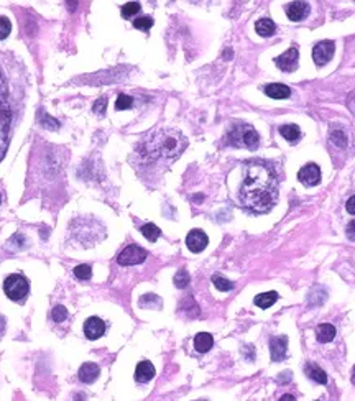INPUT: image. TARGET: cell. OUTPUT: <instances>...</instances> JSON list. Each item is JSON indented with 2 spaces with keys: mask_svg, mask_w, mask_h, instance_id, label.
I'll list each match as a JSON object with an SVG mask.
<instances>
[{
  "mask_svg": "<svg viewBox=\"0 0 355 401\" xmlns=\"http://www.w3.org/2000/svg\"><path fill=\"white\" fill-rule=\"evenodd\" d=\"M92 109H94L95 114L104 115V112H106V109H107V97H106V95H102V97H99L97 101H95Z\"/></svg>",
  "mask_w": 355,
  "mask_h": 401,
  "instance_id": "cell-35",
  "label": "cell"
},
{
  "mask_svg": "<svg viewBox=\"0 0 355 401\" xmlns=\"http://www.w3.org/2000/svg\"><path fill=\"white\" fill-rule=\"evenodd\" d=\"M298 58H299L298 49L291 46V48H288L283 55H280L276 58V64L283 72H293L298 69Z\"/></svg>",
  "mask_w": 355,
  "mask_h": 401,
  "instance_id": "cell-8",
  "label": "cell"
},
{
  "mask_svg": "<svg viewBox=\"0 0 355 401\" xmlns=\"http://www.w3.org/2000/svg\"><path fill=\"white\" fill-rule=\"evenodd\" d=\"M188 140L180 130L171 127H160L151 130L138 145L140 155L151 161H173L186 150Z\"/></svg>",
  "mask_w": 355,
  "mask_h": 401,
  "instance_id": "cell-2",
  "label": "cell"
},
{
  "mask_svg": "<svg viewBox=\"0 0 355 401\" xmlns=\"http://www.w3.org/2000/svg\"><path fill=\"white\" fill-rule=\"evenodd\" d=\"M331 142L337 145L339 148H344L347 145V135L344 133V130L340 129H334L331 132Z\"/></svg>",
  "mask_w": 355,
  "mask_h": 401,
  "instance_id": "cell-26",
  "label": "cell"
},
{
  "mask_svg": "<svg viewBox=\"0 0 355 401\" xmlns=\"http://www.w3.org/2000/svg\"><path fill=\"white\" fill-rule=\"evenodd\" d=\"M225 140L229 145L239 148H248V150H257L258 143H260V137H258L257 130L250 123H243V122L232 123L225 135Z\"/></svg>",
  "mask_w": 355,
  "mask_h": 401,
  "instance_id": "cell-3",
  "label": "cell"
},
{
  "mask_svg": "<svg viewBox=\"0 0 355 401\" xmlns=\"http://www.w3.org/2000/svg\"><path fill=\"white\" fill-rule=\"evenodd\" d=\"M212 344H214V339L211 334H207V332H199L194 337V348L199 354H206L207 350H211Z\"/></svg>",
  "mask_w": 355,
  "mask_h": 401,
  "instance_id": "cell-18",
  "label": "cell"
},
{
  "mask_svg": "<svg viewBox=\"0 0 355 401\" xmlns=\"http://www.w3.org/2000/svg\"><path fill=\"white\" fill-rule=\"evenodd\" d=\"M309 13V4L306 2H299V0H296V2H291L286 5V15L288 18L291 21H301L308 17Z\"/></svg>",
  "mask_w": 355,
  "mask_h": 401,
  "instance_id": "cell-12",
  "label": "cell"
},
{
  "mask_svg": "<svg viewBox=\"0 0 355 401\" xmlns=\"http://www.w3.org/2000/svg\"><path fill=\"white\" fill-rule=\"evenodd\" d=\"M347 237H349V240H355V220H350L347 225Z\"/></svg>",
  "mask_w": 355,
  "mask_h": 401,
  "instance_id": "cell-37",
  "label": "cell"
},
{
  "mask_svg": "<svg viewBox=\"0 0 355 401\" xmlns=\"http://www.w3.org/2000/svg\"><path fill=\"white\" fill-rule=\"evenodd\" d=\"M352 382L355 383V367H353V377H352Z\"/></svg>",
  "mask_w": 355,
  "mask_h": 401,
  "instance_id": "cell-40",
  "label": "cell"
},
{
  "mask_svg": "<svg viewBox=\"0 0 355 401\" xmlns=\"http://www.w3.org/2000/svg\"><path fill=\"white\" fill-rule=\"evenodd\" d=\"M140 12V4L138 2H129L122 7V17L123 18H132L133 15Z\"/></svg>",
  "mask_w": 355,
  "mask_h": 401,
  "instance_id": "cell-28",
  "label": "cell"
},
{
  "mask_svg": "<svg viewBox=\"0 0 355 401\" xmlns=\"http://www.w3.org/2000/svg\"><path fill=\"white\" fill-rule=\"evenodd\" d=\"M133 104V99L127 94H120L115 101V109L117 110H125V109H130Z\"/></svg>",
  "mask_w": 355,
  "mask_h": 401,
  "instance_id": "cell-29",
  "label": "cell"
},
{
  "mask_svg": "<svg viewBox=\"0 0 355 401\" xmlns=\"http://www.w3.org/2000/svg\"><path fill=\"white\" fill-rule=\"evenodd\" d=\"M305 372H306V375L311 378V380L316 382V383H321V385L327 383V375H325V372H324L321 367H317L316 363H313V362H308V363H306V365H305Z\"/></svg>",
  "mask_w": 355,
  "mask_h": 401,
  "instance_id": "cell-17",
  "label": "cell"
},
{
  "mask_svg": "<svg viewBox=\"0 0 355 401\" xmlns=\"http://www.w3.org/2000/svg\"><path fill=\"white\" fill-rule=\"evenodd\" d=\"M280 401H294V398L291 395H283L280 398Z\"/></svg>",
  "mask_w": 355,
  "mask_h": 401,
  "instance_id": "cell-39",
  "label": "cell"
},
{
  "mask_svg": "<svg viewBox=\"0 0 355 401\" xmlns=\"http://www.w3.org/2000/svg\"><path fill=\"white\" fill-rule=\"evenodd\" d=\"M133 27L138 28V30H150L153 27V18L145 15V17H138L133 20Z\"/></svg>",
  "mask_w": 355,
  "mask_h": 401,
  "instance_id": "cell-31",
  "label": "cell"
},
{
  "mask_svg": "<svg viewBox=\"0 0 355 401\" xmlns=\"http://www.w3.org/2000/svg\"><path fill=\"white\" fill-rule=\"evenodd\" d=\"M104 332H106V324L100 317H89L87 321L84 322V334L89 340H95L104 336Z\"/></svg>",
  "mask_w": 355,
  "mask_h": 401,
  "instance_id": "cell-11",
  "label": "cell"
},
{
  "mask_svg": "<svg viewBox=\"0 0 355 401\" xmlns=\"http://www.w3.org/2000/svg\"><path fill=\"white\" fill-rule=\"evenodd\" d=\"M189 283V273L186 270H180L176 274H174V285L178 288H186Z\"/></svg>",
  "mask_w": 355,
  "mask_h": 401,
  "instance_id": "cell-32",
  "label": "cell"
},
{
  "mask_svg": "<svg viewBox=\"0 0 355 401\" xmlns=\"http://www.w3.org/2000/svg\"><path fill=\"white\" fill-rule=\"evenodd\" d=\"M99 373H100V368L95 365V363L87 362L79 368L78 377L83 383H92V382H95V378L99 377Z\"/></svg>",
  "mask_w": 355,
  "mask_h": 401,
  "instance_id": "cell-14",
  "label": "cell"
},
{
  "mask_svg": "<svg viewBox=\"0 0 355 401\" xmlns=\"http://www.w3.org/2000/svg\"><path fill=\"white\" fill-rule=\"evenodd\" d=\"M255 30L260 36H271L273 33H275L276 25L273 23L270 18H262L255 23Z\"/></svg>",
  "mask_w": 355,
  "mask_h": 401,
  "instance_id": "cell-22",
  "label": "cell"
},
{
  "mask_svg": "<svg viewBox=\"0 0 355 401\" xmlns=\"http://www.w3.org/2000/svg\"><path fill=\"white\" fill-rule=\"evenodd\" d=\"M263 91L271 99H286V97H290V95H291V89L290 87L285 86V84H276V83L265 86Z\"/></svg>",
  "mask_w": 355,
  "mask_h": 401,
  "instance_id": "cell-16",
  "label": "cell"
},
{
  "mask_svg": "<svg viewBox=\"0 0 355 401\" xmlns=\"http://www.w3.org/2000/svg\"><path fill=\"white\" fill-rule=\"evenodd\" d=\"M280 133L283 135V138H286L290 143H296L301 138V130L298 125L294 123H286L283 127L280 129Z\"/></svg>",
  "mask_w": 355,
  "mask_h": 401,
  "instance_id": "cell-20",
  "label": "cell"
},
{
  "mask_svg": "<svg viewBox=\"0 0 355 401\" xmlns=\"http://www.w3.org/2000/svg\"><path fill=\"white\" fill-rule=\"evenodd\" d=\"M334 51H336V44L334 41L331 40H324V41H319L313 48V59L317 66H324L327 64L332 56H334Z\"/></svg>",
  "mask_w": 355,
  "mask_h": 401,
  "instance_id": "cell-6",
  "label": "cell"
},
{
  "mask_svg": "<svg viewBox=\"0 0 355 401\" xmlns=\"http://www.w3.org/2000/svg\"><path fill=\"white\" fill-rule=\"evenodd\" d=\"M153 377H155V367H153V363L148 362V360L140 362L138 365H137V370H135V380H137L138 383H146V382H150Z\"/></svg>",
  "mask_w": 355,
  "mask_h": 401,
  "instance_id": "cell-15",
  "label": "cell"
},
{
  "mask_svg": "<svg viewBox=\"0 0 355 401\" xmlns=\"http://www.w3.org/2000/svg\"><path fill=\"white\" fill-rule=\"evenodd\" d=\"M212 283H214V286L219 289V291H231V289L234 288L232 281H229L227 278L220 277V274H214V277H212Z\"/></svg>",
  "mask_w": 355,
  "mask_h": 401,
  "instance_id": "cell-25",
  "label": "cell"
},
{
  "mask_svg": "<svg viewBox=\"0 0 355 401\" xmlns=\"http://www.w3.org/2000/svg\"><path fill=\"white\" fill-rule=\"evenodd\" d=\"M142 234H143V237L146 240H150V242H155L158 239V237L161 235V230L155 225V224H145L143 227H142Z\"/></svg>",
  "mask_w": 355,
  "mask_h": 401,
  "instance_id": "cell-24",
  "label": "cell"
},
{
  "mask_svg": "<svg viewBox=\"0 0 355 401\" xmlns=\"http://www.w3.org/2000/svg\"><path fill=\"white\" fill-rule=\"evenodd\" d=\"M40 123L43 125V127L51 129V130H56L58 125H59L58 120H55V118H51L49 115H46L44 110H40Z\"/></svg>",
  "mask_w": 355,
  "mask_h": 401,
  "instance_id": "cell-30",
  "label": "cell"
},
{
  "mask_svg": "<svg viewBox=\"0 0 355 401\" xmlns=\"http://www.w3.org/2000/svg\"><path fill=\"white\" fill-rule=\"evenodd\" d=\"M276 299H278V293L276 291H268V293H262V294L255 296V304L258 308L266 309V308H271L273 304L276 303Z\"/></svg>",
  "mask_w": 355,
  "mask_h": 401,
  "instance_id": "cell-21",
  "label": "cell"
},
{
  "mask_svg": "<svg viewBox=\"0 0 355 401\" xmlns=\"http://www.w3.org/2000/svg\"><path fill=\"white\" fill-rule=\"evenodd\" d=\"M140 306L146 308V309H155V308H161V299L157 294H145L140 298Z\"/></svg>",
  "mask_w": 355,
  "mask_h": 401,
  "instance_id": "cell-23",
  "label": "cell"
},
{
  "mask_svg": "<svg viewBox=\"0 0 355 401\" xmlns=\"http://www.w3.org/2000/svg\"><path fill=\"white\" fill-rule=\"evenodd\" d=\"M280 178L273 163L248 160L243 163V180L239 188V203L253 214L271 211L278 203Z\"/></svg>",
  "mask_w": 355,
  "mask_h": 401,
  "instance_id": "cell-1",
  "label": "cell"
},
{
  "mask_svg": "<svg viewBox=\"0 0 355 401\" xmlns=\"http://www.w3.org/2000/svg\"><path fill=\"white\" fill-rule=\"evenodd\" d=\"M146 250H143L142 247H138V245H129L127 248H123L120 252V255L117 257V262L118 265H123V266H129V265H138L145 262L146 258Z\"/></svg>",
  "mask_w": 355,
  "mask_h": 401,
  "instance_id": "cell-5",
  "label": "cell"
},
{
  "mask_svg": "<svg viewBox=\"0 0 355 401\" xmlns=\"http://www.w3.org/2000/svg\"><path fill=\"white\" fill-rule=\"evenodd\" d=\"M207 243H209V239H207V235L202 232V230H199V229L191 230V232L188 234V237H186L188 248L191 252H194V254L202 252L207 247Z\"/></svg>",
  "mask_w": 355,
  "mask_h": 401,
  "instance_id": "cell-9",
  "label": "cell"
},
{
  "mask_svg": "<svg viewBox=\"0 0 355 401\" xmlns=\"http://www.w3.org/2000/svg\"><path fill=\"white\" fill-rule=\"evenodd\" d=\"M298 180L306 186H316L321 183V168L316 163H308L299 169Z\"/></svg>",
  "mask_w": 355,
  "mask_h": 401,
  "instance_id": "cell-7",
  "label": "cell"
},
{
  "mask_svg": "<svg viewBox=\"0 0 355 401\" xmlns=\"http://www.w3.org/2000/svg\"><path fill=\"white\" fill-rule=\"evenodd\" d=\"M10 30H12L10 20L5 17H0V40H5L7 36L10 35Z\"/></svg>",
  "mask_w": 355,
  "mask_h": 401,
  "instance_id": "cell-33",
  "label": "cell"
},
{
  "mask_svg": "<svg viewBox=\"0 0 355 401\" xmlns=\"http://www.w3.org/2000/svg\"><path fill=\"white\" fill-rule=\"evenodd\" d=\"M345 209L349 214L355 215V196H352L349 200H347V204H345Z\"/></svg>",
  "mask_w": 355,
  "mask_h": 401,
  "instance_id": "cell-38",
  "label": "cell"
},
{
  "mask_svg": "<svg viewBox=\"0 0 355 401\" xmlns=\"http://www.w3.org/2000/svg\"><path fill=\"white\" fill-rule=\"evenodd\" d=\"M9 130H10V114L7 110L0 109V160L9 146Z\"/></svg>",
  "mask_w": 355,
  "mask_h": 401,
  "instance_id": "cell-10",
  "label": "cell"
},
{
  "mask_svg": "<svg viewBox=\"0 0 355 401\" xmlns=\"http://www.w3.org/2000/svg\"><path fill=\"white\" fill-rule=\"evenodd\" d=\"M5 97H7V83L2 74V69H0V104L5 101Z\"/></svg>",
  "mask_w": 355,
  "mask_h": 401,
  "instance_id": "cell-36",
  "label": "cell"
},
{
  "mask_svg": "<svg viewBox=\"0 0 355 401\" xmlns=\"http://www.w3.org/2000/svg\"><path fill=\"white\" fill-rule=\"evenodd\" d=\"M4 291L12 301H18V303L25 301L27 294L30 291L28 280L23 277V274H18V273L10 274L4 283Z\"/></svg>",
  "mask_w": 355,
  "mask_h": 401,
  "instance_id": "cell-4",
  "label": "cell"
},
{
  "mask_svg": "<svg viewBox=\"0 0 355 401\" xmlns=\"http://www.w3.org/2000/svg\"><path fill=\"white\" fill-rule=\"evenodd\" d=\"M51 317H53L55 322H63L66 317H68V311L63 306H56L53 311H51Z\"/></svg>",
  "mask_w": 355,
  "mask_h": 401,
  "instance_id": "cell-34",
  "label": "cell"
},
{
  "mask_svg": "<svg viewBox=\"0 0 355 401\" xmlns=\"http://www.w3.org/2000/svg\"><path fill=\"white\" fill-rule=\"evenodd\" d=\"M197 401H206V399H197Z\"/></svg>",
  "mask_w": 355,
  "mask_h": 401,
  "instance_id": "cell-41",
  "label": "cell"
},
{
  "mask_svg": "<svg viewBox=\"0 0 355 401\" xmlns=\"http://www.w3.org/2000/svg\"><path fill=\"white\" fill-rule=\"evenodd\" d=\"M286 347H288V337L286 336H278L270 340V352H271V360L280 362L286 357Z\"/></svg>",
  "mask_w": 355,
  "mask_h": 401,
  "instance_id": "cell-13",
  "label": "cell"
},
{
  "mask_svg": "<svg viewBox=\"0 0 355 401\" xmlns=\"http://www.w3.org/2000/svg\"><path fill=\"white\" fill-rule=\"evenodd\" d=\"M316 337L321 344H327L336 337V328L332 324H321L316 329Z\"/></svg>",
  "mask_w": 355,
  "mask_h": 401,
  "instance_id": "cell-19",
  "label": "cell"
},
{
  "mask_svg": "<svg viewBox=\"0 0 355 401\" xmlns=\"http://www.w3.org/2000/svg\"><path fill=\"white\" fill-rule=\"evenodd\" d=\"M74 277L79 278V280H89L92 277V268H91V265H78L76 268H74Z\"/></svg>",
  "mask_w": 355,
  "mask_h": 401,
  "instance_id": "cell-27",
  "label": "cell"
}]
</instances>
